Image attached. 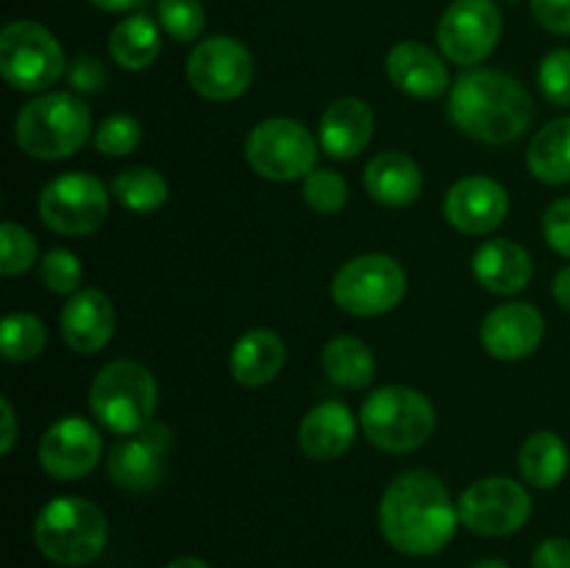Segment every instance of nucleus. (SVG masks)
<instances>
[{"mask_svg":"<svg viewBox=\"0 0 570 568\" xmlns=\"http://www.w3.org/2000/svg\"><path fill=\"white\" fill-rule=\"evenodd\" d=\"M449 117L476 143L510 145L532 126L534 104L518 78L501 70H471L451 87Z\"/></svg>","mask_w":570,"mask_h":568,"instance_id":"nucleus-2","label":"nucleus"},{"mask_svg":"<svg viewBox=\"0 0 570 568\" xmlns=\"http://www.w3.org/2000/svg\"><path fill=\"white\" fill-rule=\"evenodd\" d=\"M456 510H460V523H465L473 535L504 538L529 521L532 499H529V490L515 479L490 477L473 482L460 496Z\"/></svg>","mask_w":570,"mask_h":568,"instance_id":"nucleus-11","label":"nucleus"},{"mask_svg":"<svg viewBox=\"0 0 570 568\" xmlns=\"http://www.w3.org/2000/svg\"><path fill=\"white\" fill-rule=\"evenodd\" d=\"M532 17L551 33L570 37V0H529Z\"/></svg>","mask_w":570,"mask_h":568,"instance_id":"nucleus-38","label":"nucleus"},{"mask_svg":"<svg viewBox=\"0 0 570 568\" xmlns=\"http://www.w3.org/2000/svg\"><path fill=\"white\" fill-rule=\"evenodd\" d=\"M245 159L267 182L306 178L317 161V143L309 128L289 117H271L250 128Z\"/></svg>","mask_w":570,"mask_h":568,"instance_id":"nucleus-9","label":"nucleus"},{"mask_svg":"<svg viewBox=\"0 0 570 568\" xmlns=\"http://www.w3.org/2000/svg\"><path fill=\"white\" fill-rule=\"evenodd\" d=\"M304 200L317 215H337L348 200V184L334 170H312L304 178Z\"/></svg>","mask_w":570,"mask_h":568,"instance_id":"nucleus-32","label":"nucleus"},{"mask_svg":"<svg viewBox=\"0 0 570 568\" xmlns=\"http://www.w3.org/2000/svg\"><path fill=\"white\" fill-rule=\"evenodd\" d=\"M551 293H554L557 304L570 312V265H566L560 273H557L554 284H551Z\"/></svg>","mask_w":570,"mask_h":568,"instance_id":"nucleus-42","label":"nucleus"},{"mask_svg":"<svg viewBox=\"0 0 570 568\" xmlns=\"http://www.w3.org/2000/svg\"><path fill=\"white\" fill-rule=\"evenodd\" d=\"M37 239L20 223H3L0 226V273L3 276H20L37 262Z\"/></svg>","mask_w":570,"mask_h":568,"instance_id":"nucleus-31","label":"nucleus"},{"mask_svg":"<svg viewBox=\"0 0 570 568\" xmlns=\"http://www.w3.org/2000/svg\"><path fill=\"white\" fill-rule=\"evenodd\" d=\"M67 70L59 39L31 20L9 22L0 33V72L20 92H45Z\"/></svg>","mask_w":570,"mask_h":568,"instance_id":"nucleus-7","label":"nucleus"},{"mask_svg":"<svg viewBox=\"0 0 570 568\" xmlns=\"http://www.w3.org/2000/svg\"><path fill=\"white\" fill-rule=\"evenodd\" d=\"M287 349L284 340L271 329H250L232 349V376L243 388H262L282 373Z\"/></svg>","mask_w":570,"mask_h":568,"instance_id":"nucleus-24","label":"nucleus"},{"mask_svg":"<svg viewBox=\"0 0 570 568\" xmlns=\"http://www.w3.org/2000/svg\"><path fill=\"white\" fill-rule=\"evenodd\" d=\"M142 143V126L131 115H111L95 131V148L104 156H128Z\"/></svg>","mask_w":570,"mask_h":568,"instance_id":"nucleus-34","label":"nucleus"},{"mask_svg":"<svg viewBox=\"0 0 570 568\" xmlns=\"http://www.w3.org/2000/svg\"><path fill=\"white\" fill-rule=\"evenodd\" d=\"M61 337L76 354H98L115 334V306L100 290H78L61 310Z\"/></svg>","mask_w":570,"mask_h":568,"instance_id":"nucleus-18","label":"nucleus"},{"mask_svg":"<svg viewBox=\"0 0 570 568\" xmlns=\"http://www.w3.org/2000/svg\"><path fill=\"white\" fill-rule=\"evenodd\" d=\"M356 434L354 412L343 401H323L312 407L298 429V443L309 460L332 462L351 449Z\"/></svg>","mask_w":570,"mask_h":568,"instance_id":"nucleus-20","label":"nucleus"},{"mask_svg":"<svg viewBox=\"0 0 570 568\" xmlns=\"http://www.w3.org/2000/svg\"><path fill=\"white\" fill-rule=\"evenodd\" d=\"M499 37L501 14L493 0H454L440 17L438 45L445 59L460 67L488 59Z\"/></svg>","mask_w":570,"mask_h":568,"instance_id":"nucleus-13","label":"nucleus"},{"mask_svg":"<svg viewBox=\"0 0 570 568\" xmlns=\"http://www.w3.org/2000/svg\"><path fill=\"white\" fill-rule=\"evenodd\" d=\"M70 84L78 92H100L106 84V70L92 56H78L70 67Z\"/></svg>","mask_w":570,"mask_h":568,"instance_id":"nucleus-39","label":"nucleus"},{"mask_svg":"<svg viewBox=\"0 0 570 568\" xmlns=\"http://www.w3.org/2000/svg\"><path fill=\"white\" fill-rule=\"evenodd\" d=\"M445 221L462 234H490L504 223L510 195L495 178L468 176L445 195Z\"/></svg>","mask_w":570,"mask_h":568,"instance_id":"nucleus-16","label":"nucleus"},{"mask_svg":"<svg viewBox=\"0 0 570 568\" xmlns=\"http://www.w3.org/2000/svg\"><path fill=\"white\" fill-rule=\"evenodd\" d=\"M387 76L401 92L421 100H434L449 89L445 61L423 42H399L387 53Z\"/></svg>","mask_w":570,"mask_h":568,"instance_id":"nucleus-19","label":"nucleus"},{"mask_svg":"<svg viewBox=\"0 0 570 568\" xmlns=\"http://www.w3.org/2000/svg\"><path fill=\"white\" fill-rule=\"evenodd\" d=\"M39 217L65 237H81L104 226L109 215V189L89 173H65L48 182L37 200Z\"/></svg>","mask_w":570,"mask_h":568,"instance_id":"nucleus-10","label":"nucleus"},{"mask_svg":"<svg viewBox=\"0 0 570 568\" xmlns=\"http://www.w3.org/2000/svg\"><path fill=\"white\" fill-rule=\"evenodd\" d=\"M159 26L176 42H193L204 31L200 0H159Z\"/></svg>","mask_w":570,"mask_h":568,"instance_id":"nucleus-33","label":"nucleus"},{"mask_svg":"<svg viewBox=\"0 0 570 568\" xmlns=\"http://www.w3.org/2000/svg\"><path fill=\"white\" fill-rule=\"evenodd\" d=\"M460 510L443 479L432 471H406L390 482L379 505V527L395 551L432 557L454 540Z\"/></svg>","mask_w":570,"mask_h":568,"instance_id":"nucleus-1","label":"nucleus"},{"mask_svg":"<svg viewBox=\"0 0 570 568\" xmlns=\"http://www.w3.org/2000/svg\"><path fill=\"white\" fill-rule=\"evenodd\" d=\"M406 293V273L387 254H365L348 259L332 282L340 310L356 317H376L395 310Z\"/></svg>","mask_w":570,"mask_h":568,"instance_id":"nucleus-8","label":"nucleus"},{"mask_svg":"<svg viewBox=\"0 0 570 568\" xmlns=\"http://www.w3.org/2000/svg\"><path fill=\"white\" fill-rule=\"evenodd\" d=\"M92 6H98V9L104 11H131L134 6H139L142 0H89Z\"/></svg>","mask_w":570,"mask_h":568,"instance_id":"nucleus-43","label":"nucleus"},{"mask_svg":"<svg viewBox=\"0 0 570 568\" xmlns=\"http://www.w3.org/2000/svg\"><path fill=\"white\" fill-rule=\"evenodd\" d=\"M373 111L360 98H340L321 117V148L332 159H354L373 137Z\"/></svg>","mask_w":570,"mask_h":568,"instance_id":"nucleus-21","label":"nucleus"},{"mask_svg":"<svg viewBox=\"0 0 570 568\" xmlns=\"http://www.w3.org/2000/svg\"><path fill=\"white\" fill-rule=\"evenodd\" d=\"M540 92L554 106H570V48H557L540 61Z\"/></svg>","mask_w":570,"mask_h":568,"instance_id":"nucleus-36","label":"nucleus"},{"mask_svg":"<svg viewBox=\"0 0 570 568\" xmlns=\"http://www.w3.org/2000/svg\"><path fill=\"white\" fill-rule=\"evenodd\" d=\"M471 568H510L504 560H479Z\"/></svg>","mask_w":570,"mask_h":568,"instance_id":"nucleus-45","label":"nucleus"},{"mask_svg":"<svg viewBox=\"0 0 570 568\" xmlns=\"http://www.w3.org/2000/svg\"><path fill=\"white\" fill-rule=\"evenodd\" d=\"M323 371L334 384L345 390H362L376 376L373 351L360 337H334L323 349Z\"/></svg>","mask_w":570,"mask_h":568,"instance_id":"nucleus-28","label":"nucleus"},{"mask_svg":"<svg viewBox=\"0 0 570 568\" xmlns=\"http://www.w3.org/2000/svg\"><path fill=\"white\" fill-rule=\"evenodd\" d=\"M165 568H212V566L206 560H200V557H178V560L167 562Z\"/></svg>","mask_w":570,"mask_h":568,"instance_id":"nucleus-44","label":"nucleus"},{"mask_svg":"<svg viewBox=\"0 0 570 568\" xmlns=\"http://www.w3.org/2000/svg\"><path fill=\"white\" fill-rule=\"evenodd\" d=\"M532 271L529 251L512 239H488L473 254V276L490 293H521L532 282Z\"/></svg>","mask_w":570,"mask_h":568,"instance_id":"nucleus-22","label":"nucleus"},{"mask_svg":"<svg viewBox=\"0 0 570 568\" xmlns=\"http://www.w3.org/2000/svg\"><path fill=\"white\" fill-rule=\"evenodd\" d=\"M360 423L376 449L387 454H410L432 438L438 412L417 390L387 384L367 395L360 410Z\"/></svg>","mask_w":570,"mask_h":568,"instance_id":"nucleus-5","label":"nucleus"},{"mask_svg":"<svg viewBox=\"0 0 570 568\" xmlns=\"http://www.w3.org/2000/svg\"><path fill=\"white\" fill-rule=\"evenodd\" d=\"M189 87L206 100H234L250 87L254 59L234 37H209L187 59Z\"/></svg>","mask_w":570,"mask_h":568,"instance_id":"nucleus-12","label":"nucleus"},{"mask_svg":"<svg viewBox=\"0 0 570 568\" xmlns=\"http://www.w3.org/2000/svg\"><path fill=\"white\" fill-rule=\"evenodd\" d=\"M0 410H3V438H0V454H9L11 445L17 440V421L14 410H11L9 399H0Z\"/></svg>","mask_w":570,"mask_h":568,"instance_id":"nucleus-41","label":"nucleus"},{"mask_svg":"<svg viewBox=\"0 0 570 568\" xmlns=\"http://www.w3.org/2000/svg\"><path fill=\"white\" fill-rule=\"evenodd\" d=\"M527 165L538 182L570 184V117H557L534 134Z\"/></svg>","mask_w":570,"mask_h":568,"instance_id":"nucleus-25","label":"nucleus"},{"mask_svg":"<svg viewBox=\"0 0 570 568\" xmlns=\"http://www.w3.org/2000/svg\"><path fill=\"white\" fill-rule=\"evenodd\" d=\"M532 568H570V540L549 538L534 549Z\"/></svg>","mask_w":570,"mask_h":568,"instance_id":"nucleus-40","label":"nucleus"},{"mask_svg":"<svg viewBox=\"0 0 570 568\" xmlns=\"http://www.w3.org/2000/svg\"><path fill=\"white\" fill-rule=\"evenodd\" d=\"M39 466L53 479H81L98 466L104 440L98 429L78 415L56 421L39 440Z\"/></svg>","mask_w":570,"mask_h":568,"instance_id":"nucleus-15","label":"nucleus"},{"mask_svg":"<svg viewBox=\"0 0 570 568\" xmlns=\"http://www.w3.org/2000/svg\"><path fill=\"white\" fill-rule=\"evenodd\" d=\"M170 445V429L165 423L150 421L145 429L126 434L111 445L109 457H106V473L117 488L128 490V493L156 490L165 477V460Z\"/></svg>","mask_w":570,"mask_h":568,"instance_id":"nucleus-14","label":"nucleus"},{"mask_svg":"<svg viewBox=\"0 0 570 568\" xmlns=\"http://www.w3.org/2000/svg\"><path fill=\"white\" fill-rule=\"evenodd\" d=\"M518 466H521L523 479H527L532 488L551 490L566 479L570 468V451L566 440L557 432H534L532 438H527V443H523Z\"/></svg>","mask_w":570,"mask_h":568,"instance_id":"nucleus-26","label":"nucleus"},{"mask_svg":"<svg viewBox=\"0 0 570 568\" xmlns=\"http://www.w3.org/2000/svg\"><path fill=\"white\" fill-rule=\"evenodd\" d=\"M161 50L159 28L148 14H134L117 22L109 37V53L122 70H145Z\"/></svg>","mask_w":570,"mask_h":568,"instance_id":"nucleus-27","label":"nucleus"},{"mask_svg":"<svg viewBox=\"0 0 570 568\" xmlns=\"http://www.w3.org/2000/svg\"><path fill=\"white\" fill-rule=\"evenodd\" d=\"M159 388L154 373L134 360H115L98 371L89 388V410L117 434H134L154 421Z\"/></svg>","mask_w":570,"mask_h":568,"instance_id":"nucleus-6","label":"nucleus"},{"mask_svg":"<svg viewBox=\"0 0 570 568\" xmlns=\"http://www.w3.org/2000/svg\"><path fill=\"white\" fill-rule=\"evenodd\" d=\"M365 189L379 204L401 209L417 200L423 189V173L412 156L401 150H384L367 161Z\"/></svg>","mask_w":570,"mask_h":568,"instance_id":"nucleus-23","label":"nucleus"},{"mask_svg":"<svg viewBox=\"0 0 570 568\" xmlns=\"http://www.w3.org/2000/svg\"><path fill=\"white\" fill-rule=\"evenodd\" d=\"M109 523L98 505L81 496H59L39 510L33 523L37 549L56 566H83L104 551Z\"/></svg>","mask_w":570,"mask_h":568,"instance_id":"nucleus-4","label":"nucleus"},{"mask_svg":"<svg viewBox=\"0 0 570 568\" xmlns=\"http://www.w3.org/2000/svg\"><path fill=\"white\" fill-rule=\"evenodd\" d=\"M45 343H48V332H45V323L37 315L14 312L0 326V349H3V356L9 362L37 360L45 351Z\"/></svg>","mask_w":570,"mask_h":568,"instance_id":"nucleus-30","label":"nucleus"},{"mask_svg":"<svg viewBox=\"0 0 570 568\" xmlns=\"http://www.w3.org/2000/svg\"><path fill=\"white\" fill-rule=\"evenodd\" d=\"M546 321L538 306L512 301L501 304L484 317L482 323V345L495 360L515 362L534 354L543 340Z\"/></svg>","mask_w":570,"mask_h":568,"instance_id":"nucleus-17","label":"nucleus"},{"mask_svg":"<svg viewBox=\"0 0 570 568\" xmlns=\"http://www.w3.org/2000/svg\"><path fill=\"white\" fill-rule=\"evenodd\" d=\"M92 111L72 92H45L20 109L14 139L33 159H65L87 145Z\"/></svg>","mask_w":570,"mask_h":568,"instance_id":"nucleus-3","label":"nucleus"},{"mask_svg":"<svg viewBox=\"0 0 570 568\" xmlns=\"http://www.w3.org/2000/svg\"><path fill=\"white\" fill-rule=\"evenodd\" d=\"M39 278H42L45 287L59 295L78 293V284L83 278L81 262H78V256L72 251L53 248L39 262Z\"/></svg>","mask_w":570,"mask_h":568,"instance_id":"nucleus-35","label":"nucleus"},{"mask_svg":"<svg viewBox=\"0 0 570 568\" xmlns=\"http://www.w3.org/2000/svg\"><path fill=\"white\" fill-rule=\"evenodd\" d=\"M167 182L159 170L154 167H128V170L117 173L111 182V195L126 206L128 212L137 215H148L165 206L167 200Z\"/></svg>","mask_w":570,"mask_h":568,"instance_id":"nucleus-29","label":"nucleus"},{"mask_svg":"<svg viewBox=\"0 0 570 568\" xmlns=\"http://www.w3.org/2000/svg\"><path fill=\"white\" fill-rule=\"evenodd\" d=\"M543 234L546 243L560 256L570 259V198H560L549 204L543 215Z\"/></svg>","mask_w":570,"mask_h":568,"instance_id":"nucleus-37","label":"nucleus"}]
</instances>
